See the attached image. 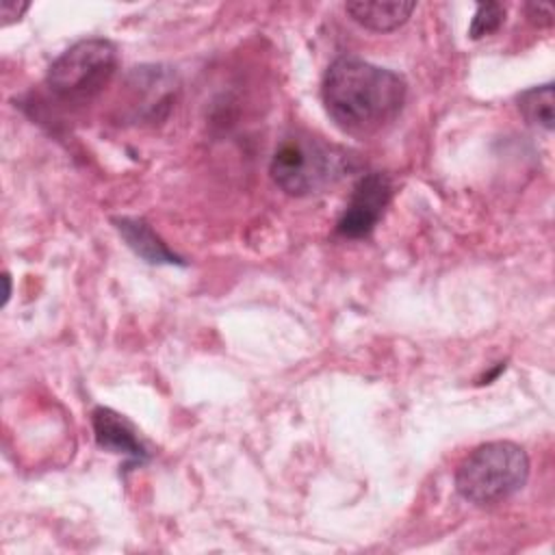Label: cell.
Returning <instances> with one entry per match:
<instances>
[{
    "label": "cell",
    "instance_id": "2",
    "mask_svg": "<svg viewBox=\"0 0 555 555\" xmlns=\"http://www.w3.org/2000/svg\"><path fill=\"white\" fill-rule=\"evenodd\" d=\"M356 169L353 156L312 134L286 137L273 152L269 173L278 189L293 197L327 191Z\"/></svg>",
    "mask_w": 555,
    "mask_h": 555
},
{
    "label": "cell",
    "instance_id": "12",
    "mask_svg": "<svg viewBox=\"0 0 555 555\" xmlns=\"http://www.w3.org/2000/svg\"><path fill=\"white\" fill-rule=\"evenodd\" d=\"M28 9V2H13V0H2V17H4V24H9L11 20L15 17H22V13Z\"/></svg>",
    "mask_w": 555,
    "mask_h": 555
},
{
    "label": "cell",
    "instance_id": "7",
    "mask_svg": "<svg viewBox=\"0 0 555 555\" xmlns=\"http://www.w3.org/2000/svg\"><path fill=\"white\" fill-rule=\"evenodd\" d=\"M113 223H115L117 232L121 234V238L126 241V245L137 256H141L145 262H152V264H184L143 219L115 217Z\"/></svg>",
    "mask_w": 555,
    "mask_h": 555
},
{
    "label": "cell",
    "instance_id": "1",
    "mask_svg": "<svg viewBox=\"0 0 555 555\" xmlns=\"http://www.w3.org/2000/svg\"><path fill=\"white\" fill-rule=\"evenodd\" d=\"M321 98L343 132L371 137L397 119L408 98V85L392 69L358 56H340L323 76Z\"/></svg>",
    "mask_w": 555,
    "mask_h": 555
},
{
    "label": "cell",
    "instance_id": "13",
    "mask_svg": "<svg viewBox=\"0 0 555 555\" xmlns=\"http://www.w3.org/2000/svg\"><path fill=\"white\" fill-rule=\"evenodd\" d=\"M2 282H4V301H2V304H7V299H9V295H11V280H9V273L2 275Z\"/></svg>",
    "mask_w": 555,
    "mask_h": 555
},
{
    "label": "cell",
    "instance_id": "8",
    "mask_svg": "<svg viewBox=\"0 0 555 555\" xmlns=\"http://www.w3.org/2000/svg\"><path fill=\"white\" fill-rule=\"evenodd\" d=\"M414 9H416V2H405V0H390V2L358 0V2L345 4V11L351 15L353 22L375 33L397 30L408 22Z\"/></svg>",
    "mask_w": 555,
    "mask_h": 555
},
{
    "label": "cell",
    "instance_id": "3",
    "mask_svg": "<svg viewBox=\"0 0 555 555\" xmlns=\"http://www.w3.org/2000/svg\"><path fill=\"white\" fill-rule=\"evenodd\" d=\"M529 477V457L509 440L475 447L455 470V490L475 505H492L516 494Z\"/></svg>",
    "mask_w": 555,
    "mask_h": 555
},
{
    "label": "cell",
    "instance_id": "10",
    "mask_svg": "<svg viewBox=\"0 0 555 555\" xmlns=\"http://www.w3.org/2000/svg\"><path fill=\"white\" fill-rule=\"evenodd\" d=\"M505 20V9L503 4L499 2H481L477 4V11L470 20V26H468V37L470 39H481V37H488L492 33H496L501 28Z\"/></svg>",
    "mask_w": 555,
    "mask_h": 555
},
{
    "label": "cell",
    "instance_id": "11",
    "mask_svg": "<svg viewBox=\"0 0 555 555\" xmlns=\"http://www.w3.org/2000/svg\"><path fill=\"white\" fill-rule=\"evenodd\" d=\"M527 17L529 22L538 26H551L553 24V9L544 2H529L527 4Z\"/></svg>",
    "mask_w": 555,
    "mask_h": 555
},
{
    "label": "cell",
    "instance_id": "9",
    "mask_svg": "<svg viewBox=\"0 0 555 555\" xmlns=\"http://www.w3.org/2000/svg\"><path fill=\"white\" fill-rule=\"evenodd\" d=\"M518 111L529 124L542 130H553V85L546 82L522 91L518 95Z\"/></svg>",
    "mask_w": 555,
    "mask_h": 555
},
{
    "label": "cell",
    "instance_id": "5",
    "mask_svg": "<svg viewBox=\"0 0 555 555\" xmlns=\"http://www.w3.org/2000/svg\"><path fill=\"white\" fill-rule=\"evenodd\" d=\"M392 197V182L382 171H371L358 180L351 197L336 223V234L345 238H364L379 223Z\"/></svg>",
    "mask_w": 555,
    "mask_h": 555
},
{
    "label": "cell",
    "instance_id": "4",
    "mask_svg": "<svg viewBox=\"0 0 555 555\" xmlns=\"http://www.w3.org/2000/svg\"><path fill=\"white\" fill-rule=\"evenodd\" d=\"M117 67V50L106 39H82L56 56L48 87L63 100H89L102 91Z\"/></svg>",
    "mask_w": 555,
    "mask_h": 555
},
{
    "label": "cell",
    "instance_id": "6",
    "mask_svg": "<svg viewBox=\"0 0 555 555\" xmlns=\"http://www.w3.org/2000/svg\"><path fill=\"white\" fill-rule=\"evenodd\" d=\"M91 425H93V436H95L98 447H102L111 453L130 455L139 462L150 457L147 447L141 442L137 429L119 412L100 405L91 412Z\"/></svg>",
    "mask_w": 555,
    "mask_h": 555
}]
</instances>
